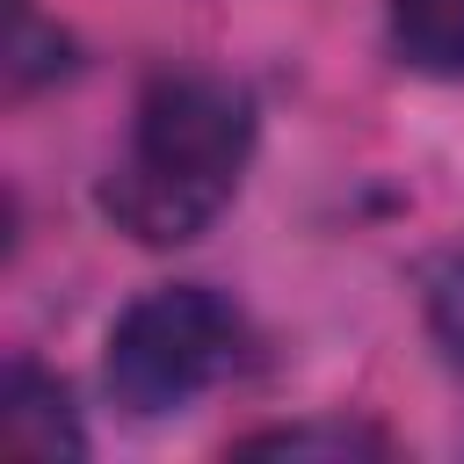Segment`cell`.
Listing matches in <instances>:
<instances>
[{"instance_id":"cell-1","label":"cell","mask_w":464,"mask_h":464,"mask_svg":"<svg viewBox=\"0 0 464 464\" xmlns=\"http://www.w3.org/2000/svg\"><path fill=\"white\" fill-rule=\"evenodd\" d=\"M246 152L254 102L218 72H167L138 102L130 152L109 167L102 210L145 246H181L232 203Z\"/></svg>"},{"instance_id":"cell-2","label":"cell","mask_w":464,"mask_h":464,"mask_svg":"<svg viewBox=\"0 0 464 464\" xmlns=\"http://www.w3.org/2000/svg\"><path fill=\"white\" fill-rule=\"evenodd\" d=\"M239 362V312L203 283H167L138 297L109 334V392L138 420L181 413Z\"/></svg>"},{"instance_id":"cell-3","label":"cell","mask_w":464,"mask_h":464,"mask_svg":"<svg viewBox=\"0 0 464 464\" xmlns=\"http://www.w3.org/2000/svg\"><path fill=\"white\" fill-rule=\"evenodd\" d=\"M0 450L22 457V464H72L87 450L65 384L44 377L36 362H14L7 370V392H0Z\"/></svg>"},{"instance_id":"cell-4","label":"cell","mask_w":464,"mask_h":464,"mask_svg":"<svg viewBox=\"0 0 464 464\" xmlns=\"http://www.w3.org/2000/svg\"><path fill=\"white\" fill-rule=\"evenodd\" d=\"M392 51L428 80H464V0H392Z\"/></svg>"},{"instance_id":"cell-5","label":"cell","mask_w":464,"mask_h":464,"mask_svg":"<svg viewBox=\"0 0 464 464\" xmlns=\"http://www.w3.org/2000/svg\"><path fill=\"white\" fill-rule=\"evenodd\" d=\"M239 450H261V457H355V450H384V435L348 428V420H304V428H268V435H246Z\"/></svg>"},{"instance_id":"cell-6","label":"cell","mask_w":464,"mask_h":464,"mask_svg":"<svg viewBox=\"0 0 464 464\" xmlns=\"http://www.w3.org/2000/svg\"><path fill=\"white\" fill-rule=\"evenodd\" d=\"M428 334H435V348L450 355V370L464 377V254H450V261L428 276Z\"/></svg>"}]
</instances>
